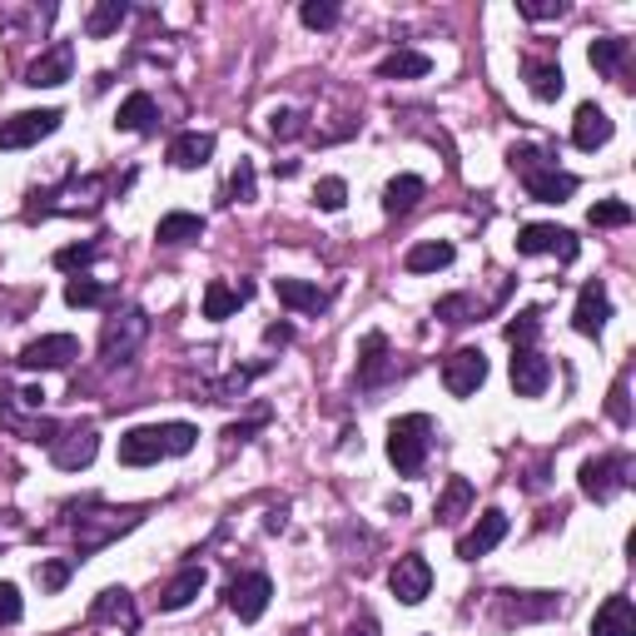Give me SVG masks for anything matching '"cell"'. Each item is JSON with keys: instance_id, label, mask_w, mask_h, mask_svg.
<instances>
[{"instance_id": "6da1fadb", "label": "cell", "mask_w": 636, "mask_h": 636, "mask_svg": "<svg viewBox=\"0 0 636 636\" xmlns=\"http://www.w3.org/2000/svg\"><path fill=\"white\" fill-rule=\"evenodd\" d=\"M199 432L189 423H154V428H130L119 438V463L125 467H150L160 458H184L195 453Z\"/></svg>"}, {"instance_id": "7a4b0ae2", "label": "cell", "mask_w": 636, "mask_h": 636, "mask_svg": "<svg viewBox=\"0 0 636 636\" xmlns=\"http://www.w3.org/2000/svg\"><path fill=\"white\" fill-rule=\"evenodd\" d=\"M432 448V418L428 413H408V418H393L389 428V458L403 477H418L423 463H428Z\"/></svg>"}, {"instance_id": "3957f363", "label": "cell", "mask_w": 636, "mask_h": 636, "mask_svg": "<svg viewBox=\"0 0 636 636\" xmlns=\"http://www.w3.org/2000/svg\"><path fill=\"white\" fill-rule=\"evenodd\" d=\"M150 334V313L144 309H119L115 319H105V334H100V358L105 363H125L135 348Z\"/></svg>"}, {"instance_id": "277c9868", "label": "cell", "mask_w": 636, "mask_h": 636, "mask_svg": "<svg viewBox=\"0 0 636 636\" xmlns=\"http://www.w3.org/2000/svg\"><path fill=\"white\" fill-rule=\"evenodd\" d=\"M60 109H21V115L0 119V150H31V144H41L45 135L60 130Z\"/></svg>"}, {"instance_id": "5b68a950", "label": "cell", "mask_w": 636, "mask_h": 636, "mask_svg": "<svg viewBox=\"0 0 636 636\" xmlns=\"http://www.w3.org/2000/svg\"><path fill=\"white\" fill-rule=\"evenodd\" d=\"M130 528H140V512H90V518H80L76 522V547H80V557H90V552H100V547H109L115 537H125Z\"/></svg>"}, {"instance_id": "8992f818", "label": "cell", "mask_w": 636, "mask_h": 636, "mask_svg": "<svg viewBox=\"0 0 636 636\" xmlns=\"http://www.w3.org/2000/svg\"><path fill=\"white\" fill-rule=\"evenodd\" d=\"M626 483H632V458H626V453L587 458V463H582V493L592 497V502H606V497H616Z\"/></svg>"}, {"instance_id": "52a82bcc", "label": "cell", "mask_w": 636, "mask_h": 636, "mask_svg": "<svg viewBox=\"0 0 636 636\" xmlns=\"http://www.w3.org/2000/svg\"><path fill=\"white\" fill-rule=\"evenodd\" d=\"M487 383V354L483 348H458V354L442 358V389L453 398H473Z\"/></svg>"}, {"instance_id": "ba28073f", "label": "cell", "mask_w": 636, "mask_h": 636, "mask_svg": "<svg viewBox=\"0 0 636 636\" xmlns=\"http://www.w3.org/2000/svg\"><path fill=\"white\" fill-rule=\"evenodd\" d=\"M518 254H557L562 264H571L577 254H582V244H577V234L562 224H522L518 229Z\"/></svg>"}, {"instance_id": "9c48e42d", "label": "cell", "mask_w": 636, "mask_h": 636, "mask_svg": "<svg viewBox=\"0 0 636 636\" xmlns=\"http://www.w3.org/2000/svg\"><path fill=\"white\" fill-rule=\"evenodd\" d=\"M229 612L239 616V622H259L264 612H269V597H274V582L264 577V571H244V577H234L229 582Z\"/></svg>"}, {"instance_id": "30bf717a", "label": "cell", "mask_w": 636, "mask_h": 636, "mask_svg": "<svg viewBox=\"0 0 636 636\" xmlns=\"http://www.w3.org/2000/svg\"><path fill=\"white\" fill-rule=\"evenodd\" d=\"M389 587H393V597H398L403 606H418L423 597L432 592V567H428V557H418V552L398 557V562H393V571H389Z\"/></svg>"}, {"instance_id": "8fae6325", "label": "cell", "mask_w": 636, "mask_h": 636, "mask_svg": "<svg viewBox=\"0 0 636 636\" xmlns=\"http://www.w3.org/2000/svg\"><path fill=\"white\" fill-rule=\"evenodd\" d=\"M512 389H518V398H542L552 383V363L537 354V348H512Z\"/></svg>"}, {"instance_id": "7c38bea8", "label": "cell", "mask_w": 636, "mask_h": 636, "mask_svg": "<svg viewBox=\"0 0 636 636\" xmlns=\"http://www.w3.org/2000/svg\"><path fill=\"white\" fill-rule=\"evenodd\" d=\"M76 358H80L76 334H45L21 348V368H70Z\"/></svg>"}, {"instance_id": "4fadbf2b", "label": "cell", "mask_w": 636, "mask_h": 636, "mask_svg": "<svg viewBox=\"0 0 636 636\" xmlns=\"http://www.w3.org/2000/svg\"><path fill=\"white\" fill-rule=\"evenodd\" d=\"M522 189H528V199H537V205H567V199L577 195V174L557 170V164H542V170L522 174Z\"/></svg>"}, {"instance_id": "5bb4252c", "label": "cell", "mask_w": 636, "mask_h": 636, "mask_svg": "<svg viewBox=\"0 0 636 636\" xmlns=\"http://www.w3.org/2000/svg\"><path fill=\"white\" fill-rule=\"evenodd\" d=\"M70 70H76V45L60 41V45H50L31 70H25V85H31V90H55V85H66V80H70Z\"/></svg>"}, {"instance_id": "9a60e30c", "label": "cell", "mask_w": 636, "mask_h": 636, "mask_svg": "<svg viewBox=\"0 0 636 636\" xmlns=\"http://www.w3.org/2000/svg\"><path fill=\"white\" fill-rule=\"evenodd\" d=\"M606 319H612V299H606L602 279L582 284V293H577V309H571V328L587 338H597L606 328Z\"/></svg>"}, {"instance_id": "2e32d148", "label": "cell", "mask_w": 636, "mask_h": 636, "mask_svg": "<svg viewBox=\"0 0 636 636\" xmlns=\"http://www.w3.org/2000/svg\"><path fill=\"white\" fill-rule=\"evenodd\" d=\"M95 453H100L95 428H76V432H66V438L50 442V463L60 467V473H80V467H90Z\"/></svg>"}, {"instance_id": "e0dca14e", "label": "cell", "mask_w": 636, "mask_h": 636, "mask_svg": "<svg viewBox=\"0 0 636 636\" xmlns=\"http://www.w3.org/2000/svg\"><path fill=\"white\" fill-rule=\"evenodd\" d=\"M502 537H507V512L487 507L483 518L473 522V532H463V537H458V557H463V562H477V557H487V552H493Z\"/></svg>"}, {"instance_id": "ac0fdd59", "label": "cell", "mask_w": 636, "mask_h": 636, "mask_svg": "<svg viewBox=\"0 0 636 636\" xmlns=\"http://www.w3.org/2000/svg\"><path fill=\"white\" fill-rule=\"evenodd\" d=\"M612 115H606V109H597V105H582L577 109V119H571V144H577V150H602L606 140H612Z\"/></svg>"}, {"instance_id": "d6986e66", "label": "cell", "mask_w": 636, "mask_h": 636, "mask_svg": "<svg viewBox=\"0 0 636 636\" xmlns=\"http://www.w3.org/2000/svg\"><path fill=\"white\" fill-rule=\"evenodd\" d=\"M592 636H636V606L632 597H606L592 616Z\"/></svg>"}, {"instance_id": "ffe728a7", "label": "cell", "mask_w": 636, "mask_h": 636, "mask_svg": "<svg viewBox=\"0 0 636 636\" xmlns=\"http://www.w3.org/2000/svg\"><path fill=\"white\" fill-rule=\"evenodd\" d=\"M254 299V284H224V279H209L205 284V319H229L234 309H244V303Z\"/></svg>"}, {"instance_id": "44dd1931", "label": "cell", "mask_w": 636, "mask_h": 636, "mask_svg": "<svg viewBox=\"0 0 636 636\" xmlns=\"http://www.w3.org/2000/svg\"><path fill=\"white\" fill-rule=\"evenodd\" d=\"M215 160V135H199V130H184L170 140V164L174 170H205Z\"/></svg>"}, {"instance_id": "7402d4cb", "label": "cell", "mask_w": 636, "mask_h": 636, "mask_svg": "<svg viewBox=\"0 0 636 636\" xmlns=\"http://www.w3.org/2000/svg\"><path fill=\"white\" fill-rule=\"evenodd\" d=\"M274 293H279V303L293 313H324L328 309V293L309 279H274Z\"/></svg>"}, {"instance_id": "603a6c76", "label": "cell", "mask_w": 636, "mask_h": 636, "mask_svg": "<svg viewBox=\"0 0 636 636\" xmlns=\"http://www.w3.org/2000/svg\"><path fill=\"white\" fill-rule=\"evenodd\" d=\"M557 597L552 592H502V616L507 622H542V616L557 612Z\"/></svg>"}, {"instance_id": "cb8c5ba5", "label": "cell", "mask_w": 636, "mask_h": 636, "mask_svg": "<svg viewBox=\"0 0 636 636\" xmlns=\"http://www.w3.org/2000/svg\"><path fill=\"white\" fill-rule=\"evenodd\" d=\"M383 378H389V338L368 334L363 348H358V383L373 389V383H383Z\"/></svg>"}, {"instance_id": "d4e9b609", "label": "cell", "mask_w": 636, "mask_h": 636, "mask_svg": "<svg viewBox=\"0 0 636 636\" xmlns=\"http://www.w3.org/2000/svg\"><path fill=\"white\" fill-rule=\"evenodd\" d=\"M90 622H115L130 632L135 626V597L125 592V587H109V592L95 597V606H90Z\"/></svg>"}, {"instance_id": "484cf974", "label": "cell", "mask_w": 636, "mask_h": 636, "mask_svg": "<svg viewBox=\"0 0 636 636\" xmlns=\"http://www.w3.org/2000/svg\"><path fill=\"white\" fill-rule=\"evenodd\" d=\"M199 592H205V567H184L180 577H174V582H164L160 612H180V606H189Z\"/></svg>"}, {"instance_id": "4316f807", "label": "cell", "mask_w": 636, "mask_h": 636, "mask_svg": "<svg viewBox=\"0 0 636 636\" xmlns=\"http://www.w3.org/2000/svg\"><path fill=\"white\" fill-rule=\"evenodd\" d=\"M428 70H432V60L423 50H393V55H383L378 80H423Z\"/></svg>"}, {"instance_id": "83f0119b", "label": "cell", "mask_w": 636, "mask_h": 636, "mask_svg": "<svg viewBox=\"0 0 636 636\" xmlns=\"http://www.w3.org/2000/svg\"><path fill=\"white\" fill-rule=\"evenodd\" d=\"M154 239H160V244H195V239H205V219H199V215H184V209H174V215L160 219Z\"/></svg>"}, {"instance_id": "f1b7e54d", "label": "cell", "mask_w": 636, "mask_h": 636, "mask_svg": "<svg viewBox=\"0 0 636 636\" xmlns=\"http://www.w3.org/2000/svg\"><path fill=\"white\" fill-rule=\"evenodd\" d=\"M522 76H528V90L537 100H557L562 90H567V76H562L557 60H528V70H522Z\"/></svg>"}, {"instance_id": "f546056e", "label": "cell", "mask_w": 636, "mask_h": 636, "mask_svg": "<svg viewBox=\"0 0 636 636\" xmlns=\"http://www.w3.org/2000/svg\"><path fill=\"white\" fill-rule=\"evenodd\" d=\"M453 264V244H442V239H432V244H413L408 259H403V269L408 274H438Z\"/></svg>"}, {"instance_id": "4dcf8cb0", "label": "cell", "mask_w": 636, "mask_h": 636, "mask_svg": "<svg viewBox=\"0 0 636 636\" xmlns=\"http://www.w3.org/2000/svg\"><path fill=\"white\" fill-rule=\"evenodd\" d=\"M467 507H473V483H467V477H448V487H442V497H438V522L453 528Z\"/></svg>"}, {"instance_id": "1f68e13d", "label": "cell", "mask_w": 636, "mask_h": 636, "mask_svg": "<svg viewBox=\"0 0 636 636\" xmlns=\"http://www.w3.org/2000/svg\"><path fill=\"white\" fill-rule=\"evenodd\" d=\"M423 189H428V184H423L418 174H398V180L383 189V215H408V209L423 199Z\"/></svg>"}, {"instance_id": "d6a6232c", "label": "cell", "mask_w": 636, "mask_h": 636, "mask_svg": "<svg viewBox=\"0 0 636 636\" xmlns=\"http://www.w3.org/2000/svg\"><path fill=\"white\" fill-rule=\"evenodd\" d=\"M154 119H160V109H154V100L140 90V95H130L125 105H119L115 125H119V130H130V135H144V130L154 125Z\"/></svg>"}, {"instance_id": "836d02e7", "label": "cell", "mask_w": 636, "mask_h": 636, "mask_svg": "<svg viewBox=\"0 0 636 636\" xmlns=\"http://www.w3.org/2000/svg\"><path fill=\"white\" fill-rule=\"evenodd\" d=\"M125 15H130L125 0H100L95 11H90V21H85V35L90 41H105V35H115L119 25H125Z\"/></svg>"}, {"instance_id": "e575fe53", "label": "cell", "mask_w": 636, "mask_h": 636, "mask_svg": "<svg viewBox=\"0 0 636 636\" xmlns=\"http://www.w3.org/2000/svg\"><path fill=\"white\" fill-rule=\"evenodd\" d=\"M622 55H626V41H616V35H602V41H592L587 60H592V70H602V76H616Z\"/></svg>"}, {"instance_id": "d590c367", "label": "cell", "mask_w": 636, "mask_h": 636, "mask_svg": "<svg viewBox=\"0 0 636 636\" xmlns=\"http://www.w3.org/2000/svg\"><path fill=\"white\" fill-rule=\"evenodd\" d=\"M299 21L309 25V31H334V25H338V5H334V0H303Z\"/></svg>"}, {"instance_id": "8d00e7d4", "label": "cell", "mask_w": 636, "mask_h": 636, "mask_svg": "<svg viewBox=\"0 0 636 636\" xmlns=\"http://www.w3.org/2000/svg\"><path fill=\"white\" fill-rule=\"evenodd\" d=\"M592 229H622L632 224V205H622V199H602V205H592Z\"/></svg>"}, {"instance_id": "74e56055", "label": "cell", "mask_w": 636, "mask_h": 636, "mask_svg": "<svg viewBox=\"0 0 636 636\" xmlns=\"http://www.w3.org/2000/svg\"><path fill=\"white\" fill-rule=\"evenodd\" d=\"M66 303H70V309H95V303H105V289H100L95 279H85V274H80V279L66 284Z\"/></svg>"}, {"instance_id": "f35d334b", "label": "cell", "mask_w": 636, "mask_h": 636, "mask_svg": "<svg viewBox=\"0 0 636 636\" xmlns=\"http://www.w3.org/2000/svg\"><path fill=\"white\" fill-rule=\"evenodd\" d=\"M507 164H512L518 174H532V170H542V164H557V160H552L547 150H537V144H512V150H507Z\"/></svg>"}, {"instance_id": "ab89813d", "label": "cell", "mask_w": 636, "mask_h": 636, "mask_svg": "<svg viewBox=\"0 0 636 636\" xmlns=\"http://www.w3.org/2000/svg\"><path fill=\"white\" fill-rule=\"evenodd\" d=\"M537 309H522L512 324H507V344L512 348H532V338H537Z\"/></svg>"}, {"instance_id": "60d3db41", "label": "cell", "mask_w": 636, "mask_h": 636, "mask_svg": "<svg viewBox=\"0 0 636 636\" xmlns=\"http://www.w3.org/2000/svg\"><path fill=\"white\" fill-rule=\"evenodd\" d=\"M248 199H254V164L239 160L229 174V205H248Z\"/></svg>"}, {"instance_id": "b9f144b4", "label": "cell", "mask_w": 636, "mask_h": 636, "mask_svg": "<svg viewBox=\"0 0 636 636\" xmlns=\"http://www.w3.org/2000/svg\"><path fill=\"white\" fill-rule=\"evenodd\" d=\"M344 199H348V184L344 180H319V189H313V205L328 209V215H334V209H344Z\"/></svg>"}, {"instance_id": "7bdbcfd3", "label": "cell", "mask_w": 636, "mask_h": 636, "mask_svg": "<svg viewBox=\"0 0 636 636\" xmlns=\"http://www.w3.org/2000/svg\"><path fill=\"white\" fill-rule=\"evenodd\" d=\"M21 616H25L21 587H15V582H0V626H15Z\"/></svg>"}, {"instance_id": "ee69618b", "label": "cell", "mask_w": 636, "mask_h": 636, "mask_svg": "<svg viewBox=\"0 0 636 636\" xmlns=\"http://www.w3.org/2000/svg\"><path fill=\"white\" fill-rule=\"evenodd\" d=\"M35 582H41L45 592H60V587L70 582V562H41V567H35Z\"/></svg>"}, {"instance_id": "f6af8a7d", "label": "cell", "mask_w": 636, "mask_h": 636, "mask_svg": "<svg viewBox=\"0 0 636 636\" xmlns=\"http://www.w3.org/2000/svg\"><path fill=\"white\" fill-rule=\"evenodd\" d=\"M85 264H95V244H70L55 254V269H85Z\"/></svg>"}, {"instance_id": "bcb514c9", "label": "cell", "mask_w": 636, "mask_h": 636, "mask_svg": "<svg viewBox=\"0 0 636 636\" xmlns=\"http://www.w3.org/2000/svg\"><path fill=\"white\" fill-rule=\"evenodd\" d=\"M606 413H612V423H616V428H626V423H632V403H626V373L612 383V398H606Z\"/></svg>"}, {"instance_id": "7dc6e473", "label": "cell", "mask_w": 636, "mask_h": 636, "mask_svg": "<svg viewBox=\"0 0 636 636\" xmlns=\"http://www.w3.org/2000/svg\"><path fill=\"white\" fill-rule=\"evenodd\" d=\"M528 21H552V15H562V0H522L518 5Z\"/></svg>"}, {"instance_id": "c3c4849f", "label": "cell", "mask_w": 636, "mask_h": 636, "mask_svg": "<svg viewBox=\"0 0 636 636\" xmlns=\"http://www.w3.org/2000/svg\"><path fill=\"white\" fill-rule=\"evenodd\" d=\"M463 313H467V299H442L438 303V319H448V324H463Z\"/></svg>"}, {"instance_id": "681fc988", "label": "cell", "mask_w": 636, "mask_h": 636, "mask_svg": "<svg viewBox=\"0 0 636 636\" xmlns=\"http://www.w3.org/2000/svg\"><path fill=\"white\" fill-rule=\"evenodd\" d=\"M348 636H378V622H373V616H363V622L348 626Z\"/></svg>"}, {"instance_id": "f907efd6", "label": "cell", "mask_w": 636, "mask_h": 636, "mask_svg": "<svg viewBox=\"0 0 636 636\" xmlns=\"http://www.w3.org/2000/svg\"><path fill=\"white\" fill-rule=\"evenodd\" d=\"M389 512H393V518H408L413 502H408V497H389Z\"/></svg>"}, {"instance_id": "816d5d0a", "label": "cell", "mask_w": 636, "mask_h": 636, "mask_svg": "<svg viewBox=\"0 0 636 636\" xmlns=\"http://www.w3.org/2000/svg\"><path fill=\"white\" fill-rule=\"evenodd\" d=\"M289 338H293L289 324H274V328H269V344H289Z\"/></svg>"}]
</instances>
